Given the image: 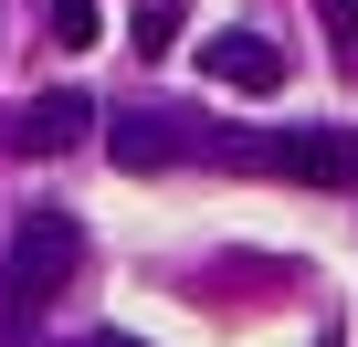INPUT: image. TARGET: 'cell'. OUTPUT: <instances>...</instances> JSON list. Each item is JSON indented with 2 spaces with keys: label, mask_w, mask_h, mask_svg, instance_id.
I'll list each match as a JSON object with an SVG mask.
<instances>
[{
  "label": "cell",
  "mask_w": 358,
  "mask_h": 347,
  "mask_svg": "<svg viewBox=\"0 0 358 347\" xmlns=\"http://www.w3.org/2000/svg\"><path fill=\"white\" fill-rule=\"evenodd\" d=\"M201 74L232 84V95H285V43H264V32H211V43H201Z\"/></svg>",
  "instance_id": "cell-2"
},
{
  "label": "cell",
  "mask_w": 358,
  "mask_h": 347,
  "mask_svg": "<svg viewBox=\"0 0 358 347\" xmlns=\"http://www.w3.org/2000/svg\"><path fill=\"white\" fill-rule=\"evenodd\" d=\"M327 22L348 32V53H358V0H327Z\"/></svg>",
  "instance_id": "cell-8"
},
{
  "label": "cell",
  "mask_w": 358,
  "mask_h": 347,
  "mask_svg": "<svg viewBox=\"0 0 358 347\" xmlns=\"http://www.w3.org/2000/svg\"><path fill=\"white\" fill-rule=\"evenodd\" d=\"M85 126H95V105H85V95H43V105L22 116V147H43V158H53V147H74Z\"/></svg>",
  "instance_id": "cell-4"
},
{
  "label": "cell",
  "mask_w": 358,
  "mask_h": 347,
  "mask_svg": "<svg viewBox=\"0 0 358 347\" xmlns=\"http://www.w3.org/2000/svg\"><path fill=\"white\" fill-rule=\"evenodd\" d=\"M116 158H127V168H158V158H169V126H158V116H116Z\"/></svg>",
  "instance_id": "cell-5"
},
{
  "label": "cell",
  "mask_w": 358,
  "mask_h": 347,
  "mask_svg": "<svg viewBox=\"0 0 358 347\" xmlns=\"http://www.w3.org/2000/svg\"><path fill=\"white\" fill-rule=\"evenodd\" d=\"M95 22H106L95 0H53V32H64V43H95Z\"/></svg>",
  "instance_id": "cell-7"
},
{
  "label": "cell",
  "mask_w": 358,
  "mask_h": 347,
  "mask_svg": "<svg viewBox=\"0 0 358 347\" xmlns=\"http://www.w3.org/2000/svg\"><path fill=\"white\" fill-rule=\"evenodd\" d=\"M95 347H127V337H95Z\"/></svg>",
  "instance_id": "cell-9"
},
{
  "label": "cell",
  "mask_w": 358,
  "mask_h": 347,
  "mask_svg": "<svg viewBox=\"0 0 358 347\" xmlns=\"http://www.w3.org/2000/svg\"><path fill=\"white\" fill-rule=\"evenodd\" d=\"M253 168H285V179H306V190H348V179H358V137H337V126H295V137H264Z\"/></svg>",
  "instance_id": "cell-1"
},
{
  "label": "cell",
  "mask_w": 358,
  "mask_h": 347,
  "mask_svg": "<svg viewBox=\"0 0 358 347\" xmlns=\"http://www.w3.org/2000/svg\"><path fill=\"white\" fill-rule=\"evenodd\" d=\"M11 263H22V284H32V295H43V284H64V274H74V221H64V211H32V221H22V242H11Z\"/></svg>",
  "instance_id": "cell-3"
},
{
  "label": "cell",
  "mask_w": 358,
  "mask_h": 347,
  "mask_svg": "<svg viewBox=\"0 0 358 347\" xmlns=\"http://www.w3.org/2000/svg\"><path fill=\"white\" fill-rule=\"evenodd\" d=\"M137 53H179V11L169 0H137Z\"/></svg>",
  "instance_id": "cell-6"
}]
</instances>
